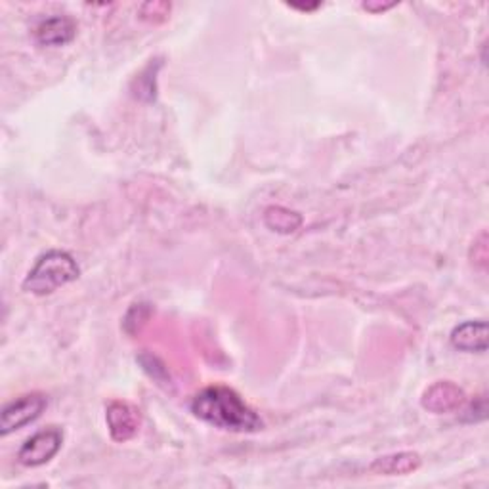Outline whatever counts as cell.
<instances>
[{
  "mask_svg": "<svg viewBox=\"0 0 489 489\" xmlns=\"http://www.w3.org/2000/svg\"><path fill=\"white\" fill-rule=\"evenodd\" d=\"M105 421L115 442H129L140 430L142 415L140 409L129 402H112L107 407Z\"/></svg>",
  "mask_w": 489,
  "mask_h": 489,
  "instance_id": "cell-5",
  "label": "cell"
},
{
  "mask_svg": "<svg viewBox=\"0 0 489 489\" xmlns=\"http://www.w3.org/2000/svg\"><path fill=\"white\" fill-rule=\"evenodd\" d=\"M62 444H64V432L58 426H50L46 430L33 434V436L22 445V449L17 451V461L29 468L43 466L58 455Z\"/></svg>",
  "mask_w": 489,
  "mask_h": 489,
  "instance_id": "cell-3",
  "label": "cell"
},
{
  "mask_svg": "<svg viewBox=\"0 0 489 489\" xmlns=\"http://www.w3.org/2000/svg\"><path fill=\"white\" fill-rule=\"evenodd\" d=\"M77 24L67 15H54L34 29V37L43 46H65L75 39Z\"/></svg>",
  "mask_w": 489,
  "mask_h": 489,
  "instance_id": "cell-6",
  "label": "cell"
},
{
  "mask_svg": "<svg viewBox=\"0 0 489 489\" xmlns=\"http://www.w3.org/2000/svg\"><path fill=\"white\" fill-rule=\"evenodd\" d=\"M155 75H157V69L153 71V64L143 71V73L136 79V84L138 88H134V96L138 100H143V102H152L155 100Z\"/></svg>",
  "mask_w": 489,
  "mask_h": 489,
  "instance_id": "cell-11",
  "label": "cell"
},
{
  "mask_svg": "<svg viewBox=\"0 0 489 489\" xmlns=\"http://www.w3.org/2000/svg\"><path fill=\"white\" fill-rule=\"evenodd\" d=\"M421 459L416 453H397V455L383 457L373 465V470L378 474H409L419 468Z\"/></svg>",
  "mask_w": 489,
  "mask_h": 489,
  "instance_id": "cell-9",
  "label": "cell"
},
{
  "mask_svg": "<svg viewBox=\"0 0 489 489\" xmlns=\"http://www.w3.org/2000/svg\"><path fill=\"white\" fill-rule=\"evenodd\" d=\"M191 413L203 423L228 432H259L264 423L243 397L222 385L207 386L191 402Z\"/></svg>",
  "mask_w": 489,
  "mask_h": 489,
  "instance_id": "cell-1",
  "label": "cell"
},
{
  "mask_svg": "<svg viewBox=\"0 0 489 489\" xmlns=\"http://www.w3.org/2000/svg\"><path fill=\"white\" fill-rule=\"evenodd\" d=\"M451 344L461 352L484 354L487 350V323L484 319L461 323L451 333Z\"/></svg>",
  "mask_w": 489,
  "mask_h": 489,
  "instance_id": "cell-7",
  "label": "cell"
},
{
  "mask_svg": "<svg viewBox=\"0 0 489 489\" xmlns=\"http://www.w3.org/2000/svg\"><path fill=\"white\" fill-rule=\"evenodd\" d=\"M46 397L43 394H27L10 402L3 409V419H0V434L8 436V434L20 430L33 421H37L46 409Z\"/></svg>",
  "mask_w": 489,
  "mask_h": 489,
  "instance_id": "cell-4",
  "label": "cell"
},
{
  "mask_svg": "<svg viewBox=\"0 0 489 489\" xmlns=\"http://www.w3.org/2000/svg\"><path fill=\"white\" fill-rule=\"evenodd\" d=\"M79 278V266L65 250H48L43 255L24 281V289L31 295L46 297L60 287L73 283Z\"/></svg>",
  "mask_w": 489,
  "mask_h": 489,
  "instance_id": "cell-2",
  "label": "cell"
},
{
  "mask_svg": "<svg viewBox=\"0 0 489 489\" xmlns=\"http://www.w3.org/2000/svg\"><path fill=\"white\" fill-rule=\"evenodd\" d=\"M266 226L271 228L274 231H279V233H291L295 230H298V226L302 224V219L300 214L289 210V209H283V207H269L266 210Z\"/></svg>",
  "mask_w": 489,
  "mask_h": 489,
  "instance_id": "cell-10",
  "label": "cell"
},
{
  "mask_svg": "<svg viewBox=\"0 0 489 489\" xmlns=\"http://www.w3.org/2000/svg\"><path fill=\"white\" fill-rule=\"evenodd\" d=\"M463 400H465L463 390L453 383L444 380V383H436L425 392L423 406L434 413H447L457 409L463 404Z\"/></svg>",
  "mask_w": 489,
  "mask_h": 489,
  "instance_id": "cell-8",
  "label": "cell"
}]
</instances>
